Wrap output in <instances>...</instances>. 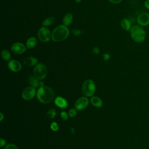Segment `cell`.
<instances>
[{
  "label": "cell",
  "instance_id": "obj_28",
  "mask_svg": "<svg viewBox=\"0 0 149 149\" xmlns=\"http://www.w3.org/2000/svg\"><path fill=\"white\" fill-rule=\"evenodd\" d=\"M109 1L112 3H115V4H118L120 3L122 0H109Z\"/></svg>",
  "mask_w": 149,
  "mask_h": 149
},
{
  "label": "cell",
  "instance_id": "obj_23",
  "mask_svg": "<svg viewBox=\"0 0 149 149\" xmlns=\"http://www.w3.org/2000/svg\"><path fill=\"white\" fill-rule=\"evenodd\" d=\"M77 114V109L76 108H72L68 112L69 116L70 118L74 117Z\"/></svg>",
  "mask_w": 149,
  "mask_h": 149
},
{
  "label": "cell",
  "instance_id": "obj_5",
  "mask_svg": "<svg viewBox=\"0 0 149 149\" xmlns=\"http://www.w3.org/2000/svg\"><path fill=\"white\" fill-rule=\"evenodd\" d=\"M34 76L39 80H43L47 74V69L45 65L42 63H38L33 69Z\"/></svg>",
  "mask_w": 149,
  "mask_h": 149
},
{
  "label": "cell",
  "instance_id": "obj_16",
  "mask_svg": "<svg viewBox=\"0 0 149 149\" xmlns=\"http://www.w3.org/2000/svg\"><path fill=\"white\" fill-rule=\"evenodd\" d=\"M29 83L31 86L35 88L40 86V81H39V80L37 79L34 76H30L29 77Z\"/></svg>",
  "mask_w": 149,
  "mask_h": 149
},
{
  "label": "cell",
  "instance_id": "obj_7",
  "mask_svg": "<svg viewBox=\"0 0 149 149\" xmlns=\"http://www.w3.org/2000/svg\"><path fill=\"white\" fill-rule=\"evenodd\" d=\"M36 94H37L36 88L30 86L25 88L23 90L22 93V97L25 100H30L34 97Z\"/></svg>",
  "mask_w": 149,
  "mask_h": 149
},
{
  "label": "cell",
  "instance_id": "obj_31",
  "mask_svg": "<svg viewBox=\"0 0 149 149\" xmlns=\"http://www.w3.org/2000/svg\"><path fill=\"white\" fill-rule=\"evenodd\" d=\"M3 119V114L2 112H1L0 113V121L1 122L2 121Z\"/></svg>",
  "mask_w": 149,
  "mask_h": 149
},
{
  "label": "cell",
  "instance_id": "obj_14",
  "mask_svg": "<svg viewBox=\"0 0 149 149\" xmlns=\"http://www.w3.org/2000/svg\"><path fill=\"white\" fill-rule=\"evenodd\" d=\"M91 104L97 108H101L102 107L103 103L101 99L97 96H93L90 99Z\"/></svg>",
  "mask_w": 149,
  "mask_h": 149
},
{
  "label": "cell",
  "instance_id": "obj_6",
  "mask_svg": "<svg viewBox=\"0 0 149 149\" xmlns=\"http://www.w3.org/2000/svg\"><path fill=\"white\" fill-rule=\"evenodd\" d=\"M37 36L40 40L43 42H48L52 37V34L49 29L45 27H41L37 32Z\"/></svg>",
  "mask_w": 149,
  "mask_h": 149
},
{
  "label": "cell",
  "instance_id": "obj_33",
  "mask_svg": "<svg viewBox=\"0 0 149 149\" xmlns=\"http://www.w3.org/2000/svg\"><path fill=\"white\" fill-rule=\"evenodd\" d=\"M74 1H75V2H77V3H79V2H80L81 1V0H74Z\"/></svg>",
  "mask_w": 149,
  "mask_h": 149
},
{
  "label": "cell",
  "instance_id": "obj_25",
  "mask_svg": "<svg viewBox=\"0 0 149 149\" xmlns=\"http://www.w3.org/2000/svg\"><path fill=\"white\" fill-rule=\"evenodd\" d=\"M61 116L63 120H68V119L69 118V115L65 111H62L61 112Z\"/></svg>",
  "mask_w": 149,
  "mask_h": 149
},
{
  "label": "cell",
  "instance_id": "obj_9",
  "mask_svg": "<svg viewBox=\"0 0 149 149\" xmlns=\"http://www.w3.org/2000/svg\"><path fill=\"white\" fill-rule=\"evenodd\" d=\"M89 101L87 97H81L78 98L74 103V108L79 111L85 109L88 105Z\"/></svg>",
  "mask_w": 149,
  "mask_h": 149
},
{
  "label": "cell",
  "instance_id": "obj_29",
  "mask_svg": "<svg viewBox=\"0 0 149 149\" xmlns=\"http://www.w3.org/2000/svg\"><path fill=\"white\" fill-rule=\"evenodd\" d=\"M109 57H110V56H109V55L108 54H104L103 55V58L105 61L108 60L109 59Z\"/></svg>",
  "mask_w": 149,
  "mask_h": 149
},
{
  "label": "cell",
  "instance_id": "obj_21",
  "mask_svg": "<svg viewBox=\"0 0 149 149\" xmlns=\"http://www.w3.org/2000/svg\"><path fill=\"white\" fill-rule=\"evenodd\" d=\"M56 115V112L54 109H50L47 112V116L50 119H53Z\"/></svg>",
  "mask_w": 149,
  "mask_h": 149
},
{
  "label": "cell",
  "instance_id": "obj_27",
  "mask_svg": "<svg viewBox=\"0 0 149 149\" xmlns=\"http://www.w3.org/2000/svg\"><path fill=\"white\" fill-rule=\"evenodd\" d=\"M5 144H6V140L1 138L0 139V146H1V147H3L5 145Z\"/></svg>",
  "mask_w": 149,
  "mask_h": 149
},
{
  "label": "cell",
  "instance_id": "obj_15",
  "mask_svg": "<svg viewBox=\"0 0 149 149\" xmlns=\"http://www.w3.org/2000/svg\"><path fill=\"white\" fill-rule=\"evenodd\" d=\"M120 26H121L122 28L124 30H126V31L130 30V29L132 28V25H131L130 22L129 21V20H128L126 18H124L121 20Z\"/></svg>",
  "mask_w": 149,
  "mask_h": 149
},
{
  "label": "cell",
  "instance_id": "obj_3",
  "mask_svg": "<svg viewBox=\"0 0 149 149\" xmlns=\"http://www.w3.org/2000/svg\"><path fill=\"white\" fill-rule=\"evenodd\" d=\"M130 36L136 43H142L146 40V32L141 26L134 25L130 29Z\"/></svg>",
  "mask_w": 149,
  "mask_h": 149
},
{
  "label": "cell",
  "instance_id": "obj_19",
  "mask_svg": "<svg viewBox=\"0 0 149 149\" xmlns=\"http://www.w3.org/2000/svg\"><path fill=\"white\" fill-rule=\"evenodd\" d=\"M1 55H2V57L3 60L7 61L10 60L11 56H10V53L9 52V51L8 50H7V49L2 50Z\"/></svg>",
  "mask_w": 149,
  "mask_h": 149
},
{
  "label": "cell",
  "instance_id": "obj_26",
  "mask_svg": "<svg viewBox=\"0 0 149 149\" xmlns=\"http://www.w3.org/2000/svg\"><path fill=\"white\" fill-rule=\"evenodd\" d=\"M144 6L145 8L149 10V0H146L144 2Z\"/></svg>",
  "mask_w": 149,
  "mask_h": 149
},
{
  "label": "cell",
  "instance_id": "obj_24",
  "mask_svg": "<svg viewBox=\"0 0 149 149\" xmlns=\"http://www.w3.org/2000/svg\"><path fill=\"white\" fill-rule=\"evenodd\" d=\"M5 149H19V148L15 144L13 143H9L5 146Z\"/></svg>",
  "mask_w": 149,
  "mask_h": 149
},
{
  "label": "cell",
  "instance_id": "obj_32",
  "mask_svg": "<svg viewBox=\"0 0 149 149\" xmlns=\"http://www.w3.org/2000/svg\"><path fill=\"white\" fill-rule=\"evenodd\" d=\"M70 131H71V132H72V134H74V133H75V130L73 129V127H71Z\"/></svg>",
  "mask_w": 149,
  "mask_h": 149
},
{
  "label": "cell",
  "instance_id": "obj_4",
  "mask_svg": "<svg viewBox=\"0 0 149 149\" xmlns=\"http://www.w3.org/2000/svg\"><path fill=\"white\" fill-rule=\"evenodd\" d=\"M95 84L93 80L87 79L85 80L81 86V91L86 97H93L95 92Z\"/></svg>",
  "mask_w": 149,
  "mask_h": 149
},
{
  "label": "cell",
  "instance_id": "obj_12",
  "mask_svg": "<svg viewBox=\"0 0 149 149\" xmlns=\"http://www.w3.org/2000/svg\"><path fill=\"white\" fill-rule=\"evenodd\" d=\"M54 103L58 107L61 109H65L67 108L68 105L66 100L60 96H58L54 99Z\"/></svg>",
  "mask_w": 149,
  "mask_h": 149
},
{
  "label": "cell",
  "instance_id": "obj_30",
  "mask_svg": "<svg viewBox=\"0 0 149 149\" xmlns=\"http://www.w3.org/2000/svg\"><path fill=\"white\" fill-rule=\"evenodd\" d=\"M93 53H94V54H98V53H99L100 51H99V49H98L97 47H95V48L93 49Z\"/></svg>",
  "mask_w": 149,
  "mask_h": 149
},
{
  "label": "cell",
  "instance_id": "obj_8",
  "mask_svg": "<svg viewBox=\"0 0 149 149\" xmlns=\"http://www.w3.org/2000/svg\"><path fill=\"white\" fill-rule=\"evenodd\" d=\"M137 22L139 26L145 27L149 24V13L142 12L139 14L137 17Z\"/></svg>",
  "mask_w": 149,
  "mask_h": 149
},
{
  "label": "cell",
  "instance_id": "obj_13",
  "mask_svg": "<svg viewBox=\"0 0 149 149\" xmlns=\"http://www.w3.org/2000/svg\"><path fill=\"white\" fill-rule=\"evenodd\" d=\"M38 60L36 58L33 56H29L25 58L23 61V63L27 66H33L37 64Z\"/></svg>",
  "mask_w": 149,
  "mask_h": 149
},
{
  "label": "cell",
  "instance_id": "obj_2",
  "mask_svg": "<svg viewBox=\"0 0 149 149\" xmlns=\"http://www.w3.org/2000/svg\"><path fill=\"white\" fill-rule=\"evenodd\" d=\"M69 30L67 26L59 25L57 26L52 33V40L55 42H61L68 38Z\"/></svg>",
  "mask_w": 149,
  "mask_h": 149
},
{
  "label": "cell",
  "instance_id": "obj_1",
  "mask_svg": "<svg viewBox=\"0 0 149 149\" xmlns=\"http://www.w3.org/2000/svg\"><path fill=\"white\" fill-rule=\"evenodd\" d=\"M37 97L41 103L49 104L54 99V91L48 86H40L37 92Z\"/></svg>",
  "mask_w": 149,
  "mask_h": 149
},
{
  "label": "cell",
  "instance_id": "obj_20",
  "mask_svg": "<svg viewBox=\"0 0 149 149\" xmlns=\"http://www.w3.org/2000/svg\"><path fill=\"white\" fill-rule=\"evenodd\" d=\"M55 19L54 17H48L47 19H45L44 22H42V25L44 26H49L52 24H53L55 22Z\"/></svg>",
  "mask_w": 149,
  "mask_h": 149
},
{
  "label": "cell",
  "instance_id": "obj_10",
  "mask_svg": "<svg viewBox=\"0 0 149 149\" xmlns=\"http://www.w3.org/2000/svg\"><path fill=\"white\" fill-rule=\"evenodd\" d=\"M26 47L21 42H15L11 47L12 51L15 54H22L26 51Z\"/></svg>",
  "mask_w": 149,
  "mask_h": 149
},
{
  "label": "cell",
  "instance_id": "obj_17",
  "mask_svg": "<svg viewBox=\"0 0 149 149\" xmlns=\"http://www.w3.org/2000/svg\"><path fill=\"white\" fill-rule=\"evenodd\" d=\"M72 20H73V15H72V13H66L63 18V25L66 26L70 25L72 23Z\"/></svg>",
  "mask_w": 149,
  "mask_h": 149
},
{
  "label": "cell",
  "instance_id": "obj_18",
  "mask_svg": "<svg viewBox=\"0 0 149 149\" xmlns=\"http://www.w3.org/2000/svg\"><path fill=\"white\" fill-rule=\"evenodd\" d=\"M37 42V39L34 37H31L27 40L26 47L28 49L33 48L36 45Z\"/></svg>",
  "mask_w": 149,
  "mask_h": 149
},
{
  "label": "cell",
  "instance_id": "obj_22",
  "mask_svg": "<svg viewBox=\"0 0 149 149\" xmlns=\"http://www.w3.org/2000/svg\"><path fill=\"white\" fill-rule=\"evenodd\" d=\"M50 128L52 131L55 132L59 129V125L56 122H52L50 125Z\"/></svg>",
  "mask_w": 149,
  "mask_h": 149
},
{
  "label": "cell",
  "instance_id": "obj_11",
  "mask_svg": "<svg viewBox=\"0 0 149 149\" xmlns=\"http://www.w3.org/2000/svg\"><path fill=\"white\" fill-rule=\"evenodd\" d=\"M8 68L13 72H18L22 69V65L17 60H10L8 63Z\"/></svg>",
  "mask_w": 149,
  "mask_h": 149
}]
</instances>
